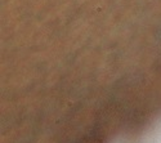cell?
I'll use <instances>...</instances> for the list:
<instances>
[]
</instances>
